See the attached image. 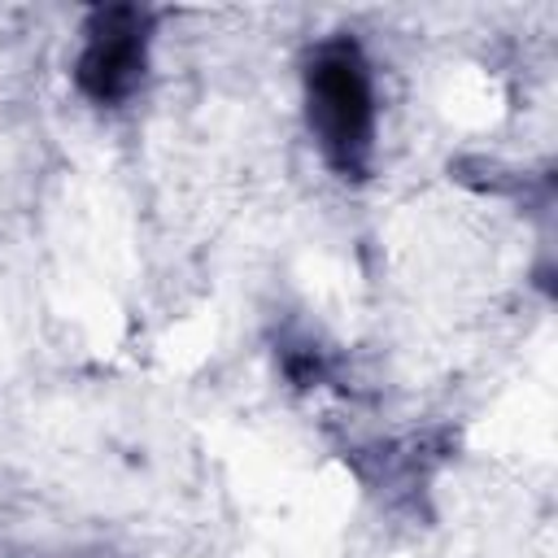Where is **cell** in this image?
<instances>
[{
  "mask_svg": "<svg viewBox=\"0 0 558 558\" xmlns=\"http://www.w3.org/2000/svg\"><path fill=\"white\" fill-rule=\"evenodd\" d=\"M310 131L331 170L362 179L375 153V83L353 39H323L305 61Z\"/></svg>",
  "mask_w": 558,
  "mask_h": 558,
  "instance_id": "obj_1",
  "label": "cell"
},
{
  "mask_svg": "<svg viewBox=\"0 0 558 558\" xmlns=\"http://www.w3.org/2000/svg\"><path fill=\"white\" fill-rule=\"evenodd\" d=\"M83 52L74 65V78L87 100L118 105L126 100L148 61V17L140 9H96L83 26Z\"/></svg>",
  "mask_w": 558,
  "mask_h": 558,
  "instance_id": "obj_2",
  "label": "cell"
}]
</instances>
